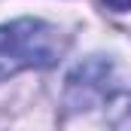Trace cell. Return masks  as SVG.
Segmentation results:
<instances>
[{
    "mask_svg": "<svg viewBox=\"0 0 131 131\" xmlns=\"http://www.w3.org/2000/svg\"><path fill=\"white\" fill-rule=\"evenodd\" d=\"M67 49V37L40 18H18L0 25V82L21 73L52 67Z\"/></svg>",
    "mask_w": 131,
    "mask_h": 131,
    "instance_id": "6da1fadb",
    "label": "cell"
},
{
    "mask_svg": "<svg viewBox=\"0 0 131 131\" xmlns=\"http://www.w3.org/2000/svg\"><path fill=\"white\" fill-rule=\"evenodd\" d=\"M107 79H110V61L104 58H89L76 64L67 76L64 104L70 110H89L107 95Z\"/></svg>",
    "mask_w": 131,
    "mask_h": 131,
    "instance_id": "7a4b0ae2",
    "label": "cell"
},
{
    "mask_svg": "<svg viewBox=\"0 0 131 131\" xmlns=\"http://www.w3.org/2000/svg\"><path fill=\"white\" fill-rule=\"evenodd\" d=\"M110 131H131V92H119L107 104Z\"/></svg>",
    "mask_w": 131,
    "mask_h": 131,
    "instance_id": "3957f363",
    "label": "cell"
},
{
    "mask_svg": "<svg viewBox=\"0 0 131 131\" xmlns=\"http://www.w3.org/2000/svg\"><path fill=\"white\" fill-rule=\"evenodd\" d=\"M110 9H116V12H125V9H131V0H104Z\"/></svg>",
    "mask_w": 131,
    "mask_h": 131,
    "instance_id": "277c9868",
    "label": "cell"
}]
</instances>
